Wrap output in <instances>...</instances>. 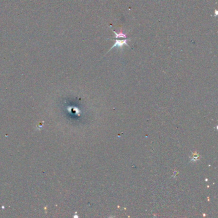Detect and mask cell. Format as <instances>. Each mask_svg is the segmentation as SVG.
Listing matches in <instances>:
<instances>
[{
    "mask_svg": "<svg viewBox=\"0 0 218 218\" xmlns=\"http://www.w3.org/2000/svg\"><path fill=\"white\" fill-rule=\"evenodd\" d=\"M129 40H130V38H115V43L113 46V47H111V49L115 48V47L122 48L124 46H127L128 47H129L128 44H127V41Z\"/></svg>",
    "mask_w": 218,
    "mask_h": 218,
    "instance_id": "6da1fadb",
    "label": "cell"
}]
</instances>
